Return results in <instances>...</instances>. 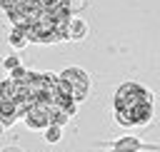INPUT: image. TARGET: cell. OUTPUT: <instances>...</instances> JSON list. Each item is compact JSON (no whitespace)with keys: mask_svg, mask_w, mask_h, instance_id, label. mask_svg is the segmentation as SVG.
<instances>
[{"mask_svg":"<svg viewBox=\"0 0 160 152\" xmlns=\"http://www.w3.org/2000/svg\"><path fill=\"white\" fill-rule=\"evenodd\" d=\"M88 35V25H85V20L82 17H70V22H68V40H82Z\"/></svg>","mask_w":160,"mask_h":152,"instance_id":"obj_3","label":"cell"},{"mask_svg":"<svg viewBox=\"0 0 160 152\" xmlns=\"http://www.w3.org/2000/svg\"><path fill=\"white\" fill-rule=\"evenodd\" d=\"M60 77L70 85V92H72L75 102H82V100L88 97V92H90V77H88L85 70H80V67H68V70L60 72Z\"/></svg>","mask_w":160,"mask_h":152,"instance_id":"obj_2","label":"cell"},{"mask_svg":"<svg viewBox=\"0 0 160 152\" xmlns=\"http://www.w3.org/2000/svg\"><path fill=\"white\" fill-rule=\"evenodd\" d=\"M5 67H8L10 72H12L15 67H20V62H18V57H8V60H5Z\"/></svg>","mask_w":160,"mask_h":152,"instance_id":"obj_7","label":"cell"},{"mask_svg":"<svg viewBox=\"0 0 160 152\" xmlns=\"http://www.w3.org/2000/svg\"><path fill=\"white\" fill-rule=\"evenodd\" d=\"M42 132H45V140H48V142H58L60 135H62V125H50V127L42 130Z\"/></svg>","mask_w":160,"mask_h":152,"instance_id":"obj_6","label":"cell"},{"mask_svg":"<svg viewBox=\"0 0 160 152\" xmlns=\"http://www.w3.org/2000/svg\"><path fill=\"white\" fill-rule=\"evenodd\" d=\"M138 150H145V145L135 137H122V140L112 142V152H138Z\"/></svg>","mask_w":160,"mask_h":152,"instance_id":"obj_4","label":"cell"},{"mask_svg":"<svg viewBox=\"0 0 160 152\" xmlns=\"http://www.w3.org/2000/svg\"><path fill=\"white\" fill-rule=\"evenodd\" d=\"M25 42H30L28 32H25L22 27H15V30H12V35H10V45H12V47H22Z\"/></svg>","mask_w":160,"mask_h":152,"instance_id":"obj_5","label":"cell"},{"mask_svg":"<svg viewBox=\"0 0 160 152\" xmlns=\"http://www.w3.org/2000/svg\"><path fill=\"white\" fill-rule=\"evenodd\" d=\"M152 117V95L138 82H125L115 90V120L125 127H138Z\"/></svg>","mask_w":160,"mask_h":152,"instance_id":"obj_1","label":"cell"}]
</instances>
